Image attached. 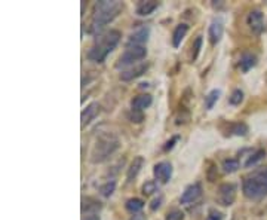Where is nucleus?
Returning <instances> with one entry per match:
<instances>
[{
    "label": "nucleus",
    "mask_w": 267,
    "mask_h": 220,
    "mask_svg": "<svg viewBox=\"0 0 267 220\" xmlns=\"http://www.w3.org/2000/svg\"><path fill=\"white\" fill-rule=\"evenodd\" d=\"M156 189H158V186H156L154 182H146L144 186H143V193L144 195H151L153 192H156Z\"/></svg>",
    "instance_id": "obj_30"
},
{
    "label": "nucleus",
    "mask_w": 267,
    "mask_h": 220,
    "mask_svg": "<svg viewBox=\"0 0 267 220\" xmlns=\"http://www.w3.org/2000/svg\"><path fill=\"white\" fill-rule=\"evenodd\" d=\"M153 103V98L150 94H141V95H137L131 101V110H135V112H143L144 109L150 107Z\"/></svg>",
    "instance_id": "obj_13"
},
{
    "label": "nucleus",
    "mask_w": 267,
    "mask_h": 220,
    "mask_svg": "<svg viewBox=\"0 0 267 220\" xmlns=\"http://www.w3.org/2000/svg\"><path fill=\"white\" fill-rule=\"evenodd\" d=\"M243 101V93L240 91V90H235L233 93H232V95L229 97V103L232 104V106H237V104H240Z\"/></svg>",
    "instance_id": "obj_27"
},
{
    "label": "nucleus",
    "mask_w": 267,
    "mask_h": 220,
    "mask_svg": "<svg viewBox=\"0 0 267 220\" xmlns=\"http://www.w3.org/2000/svg\"><path fill=\"white\" fill-rule=\"evenodd\" d=\"M153 174H154V179L158 180L159 183L165 185L171 180L172 177V165L169 162H159L156 164L153 168Z\"/></svg>",
    "instance_id": "obj_8"
},
{
    "label": "nucleus",
    "mask_w": 267,
    "mask_h": 220,
    "mask_svg": "<svg viewBox=\"0 0 267 220\" xmlns=\"http://www.w3.org/2000/svg\"><path fill=\"white\" fill-rule=\"evenodd\" d=\"M229 131H230L229 134H233V136H247L248 126L245 124H242V122H235V124H230Z\"/></svg>",
    "instance_id": "obj_21"
},
{
    "label": "nucleus",
    "mask_w": 267,
    "mask_h": 220,
    "mask_svg": "<svg viewBox=\"0 0 267 220\" xmlns=\"http://www.w3.org/2000/svg\"><path fill=\"white\" fill-rule=\"evenodd\" d=\"M264 155H266V152L263 150V149H260V150H255L252 155L247 159V162H245V167H251V165H254V164H257L258 161H261L263 158H264Z\"/></svg>",
    "instance_id": "obj_23"
},
{
    "label": "nucleus",
    "mask_w": 267,
    "mask_h": 220,
    "mask_svg": "<svg viewBox=\"0 0 267 220\" xmlns=\"http://www.w3.org/2000/svg\"><path fill=\"white\" fill-rule=\"evenodd\" d=\"M220 95H221L220 90H212V91L205 97V107H207V110H211V109L215 106V103L218 101Z\"/></svg>",
    "instance_id": "obj_22"
},
{
    "label": "nucleus",
    "mask_w": 267,
    "mask_h": 220,
    "mask_svg": "<svg viewBox=\"0 0 267 220\" xmlns=\"http://www.w3.org/2000/svg\"><path fill=\"white\" fill-rule=\"evenodd\" d=\"M125 208L129 213H132V214H137V213H140L144 208V201H141L140 198H131V200L126 201Z\"/></svg>",
    "instance_id": "obj_20"
},
{
    "label": "nucleus",
    "mask_w": 267,
    "mask_h": 220,
    "mask_svg": "<svg viewBox=\"0 0 267 220\" xmlns=\"http://www.w3.org/2000/svg\"><path fill=\"white\" fill-rule=\"evenodd\" d=\"M100 210H101V204L97 200H94V198H86V200H83L82 213H86V214H98Z\"/></svg>",
    "instance_id": "obj_18"
},
{
    "label": "nucleus",
    "mask_w": 267,
    "mask_h": 220,
    "mask_svg": "<svg viewBox=\"0 0 267 220\" xmlns=\"http://www.w3.org/2000/svg\"><path fill=\"white\" fill-rule=\"evenodd\" d=\"M159 6V2H154V0H148V2H140L137 5V14L140 16H147V15H151L156 9Z\"/></svg>",
    "instance_id": "obj_17"
},
{
    "label": "nucleus",
    "mask_w": 267,
    "mask_h": 220,
    "mask_svg": "<svg viewBox=\"0 0 267 220\" xmlns=\"http://www.w3.org/2000/svg\"><path fill=\"white\" fill-rule=\"evenodd\" d=\"M115 189H116V182H115V180H111V182L104 183V185L100 188V192H101V195H103V196L108 198V196L113 195Z\"/></svg>",
    "instance_id": "obj_25"
},
{
    "label": "nucleus",
    "mask_w": 267,
    "mask_h": 220,
    "mask_svg": "<svg viewBox=\"0 0 267 220\" xmlns=\"http://www.w3.org/2000/svg\"><path fill=\"white\" fill-rule=\"evenodd\" d=\"M135 220H143V217H138V219L135 217Z\"/></svg>",
    "instance_id": "obj_35"
},
{
    "label": "nucleus",
    "mask_w": 267,
    "mask_h": 220,
    "mask_svg": "<svg viewBox=\"0 0 267 220\" xmlns=\"http://www.w3.org/2000/svg\"><path fill=\"white\" fill-rule=\"evenodd\" d=\"M148 34H150V29L148 27L138 29L137 31H134L128 37L126 47H144V43H147V40H148Z\"/></svg>",
    "instance_id": "obj_9"
},
{
    "label": "nucleus",
    "mask_w": 267,
    "mask_h": 220,
    "mask_svg": "<svg viewBox=\"0 0 267 220\" xmlns=\"http://www.w3.org/2000/svg\"><path fill=\"white\" fill-rule=\"evenodd\" d=\"M148 70V63H141V64H137L134 65V67L128 69V70H123L120 73V80L123 82H129V80H134L140 76H143L146 72Z\"/></svg>",
    "instance_id": "obj_10"
},
{
    "label": "nucleus",
    "mask_w": 267,
    "mask_h": 220,
    "mask_svg": "<svg viewBox=\"0 0 267 220\" xmlns=\"http://www.w3.org/2000/svg\"><path fill=\"white\" fill-rule=\"evenodd\" d=\"M233 220H237V219H233Z\"/></svg>",
    "instance_id": "obj_36"
},
{
    "label": "nucleus",
    "mask_w": 267,
    "mask_h": 220,
    "mask_svg": "<svg viewBox=\"0 0 267 220\" xmlns=\"http://www.w3.org/2000/svg\"><path fill=\"white\" fill-rule=\"evenodd\" d=\"M247 23H248L250 29L252 30V33L260 34L264 30V16H263V12L258 11V9L250 12L248 18H247Z\"/></svg>",
    "instance_id": "obj_11"
},
{
    "label": "nucleus",
    "mask_w": 267,
    "mask_h": 220,
    "mask_svg": "<svg viewBox=\"0 0 267 220\" xmlns=\"http://www.w3.org/2000/svg\"><path fill=\"white\" fill-rule=\"evenodd\" d=\"M255 64H257V57L252 55V54H243V55L240 57L239 65H240V70H242L243 73L250 72Z\"/></svg>",
    "instance_id": "obj_19"
},
{
    "label": "nucleus",
    "mask_w": 267,
    "mask_h": 220,
    "mask_svg": "<svg viewBox=\"0 0 267 220\" xmlns=\"http://www.w3.org/2000/svg\"><path fill=\"white\" fill-rule=\"evenodd\" d=\"M239 168V161L237 159H226L222 162V170L227 174H232V173H236Z\"/></svg>",
    "instance_id": "obj_24"
},
{
    "label": "nucleus",
    "mask_w": 267,
    "mask_h": 220,
    "mask_svg": "<svg viewBox=\"0 0 267 220\" xmlns=\"http://www.w3.org/2000/svg\"><path fill=\"white\" fill-rule=\"evenodd\" d=\"M161 203H162V198H158V200H154L153 203H151V205H150V208L154 211V210H158L159 207H161Z\"/></svg>",
    "instance_id": "obj_33"
},
{
    "label": "nucleus",
    "mask_w": 267,
    "mask_h": 220,
    "mask_svg": "<svg viewBox=\"0 0 267 220\" xmlns=\"http://www.w3.org/2000/svg\"><path fill=\"white\" fill-rule=\"evenodd\" d=\"M178 141V136H175V137H172L171 140H168L166 143H165V146H163V150L165 152H168V150H171L172 147H174V144Z\"/></svg>",
    "instance_id": "obj_32"
},
{
    "label": "nucleus",
    "mask_w": 267,
    "mask_h": 220,
    "mask_svg": "<svg viewBox=\"0 0 267 220\" xmlns=\"http://www.w3.org/2000/svg\"><path fill=\"white\" fill-rule=\"evenodd\" d=\"M187 31H189V26L187 24H178L175 27V30L172 33V47L174 48H178L181 45V42L186 37Z\"/></svg>",
    "instance_id": "obj_16"
},
{
    "label": "nucleus",
    "mask_w": 267,
    "mask_h": 220,
    "mask_svg": "<svg viewBox=\"0 0 267 220\" xmlns=\"http://www.w3.org/2000/svg\"><path fill=\"white\" fill-rule=\"evenodd\" d=\"M100 113V104L98 103H91L80 115V121H82V126L88 125L97 115Z\"/></svg>",
    "instance_id": "obj_14"
},
{
    "label": "nucleus",
    "mask_w": 267,
    "mask_h": 220,
    "mask_svg": "<svg viewBox=\"0 0 267 220\" xmlns=\"http://www.w3.org/2000/svg\"><path fill=\"white\" fill-rule=\"evenodd\" d=\"M235 198H236V186L233 183H224L220 186L217 200L221 205L224 207L232 205L235 203Z\"/></svg>",
    "instance_id": "obj_6"
},
{
    "label": "nucleus",
    "mask_w": 267,
    "mask_h": 220,
    "mask_svg": "<svg viewBox=\"0 0 267 220\" xmlns=\"http://www.w3.org/2000/svg\"><path fill=\"white\" fill-rule=\"evenodd\" d=\"M222 219H224V214L217 211V210H211L208 217H207V220H222Z\"/></svg>",
    "instance_id": "obj_31"
},
{
    "label": "nucleus",
    "mask_w": 267,
    "mask_h": 220,
    "mask_svg": "<svg viewBox=\"0 0 267 220\" xmlns=\"http://www.w3.org/2000/svg\"><path fill=\"white\" fill-rule=\"evenodd\" d=\"M120 37H122L120 31L118 30H107L104 33L97 34L94 45L88 52V60L98 63V64L104 63L107 55L118 47V43L120 42Z\"/></svg>",
    "instance_id": "obj_1"
},
{
    "label": "nucleus",
    "mask_w": 267,
    "mask_h": 220,
    "mask_svg": "<svg viewBox=\"0 0 267 220\" xmlns=\"http://www.w3.org/2000/svg\"><path fill=\"white\" fill-rule=\"evenodd\" d=\"M143 165H144V158L143 157L134 158V161L131 162V165L128 168V173H126V182H132L134 179H135L138 175V173L141 171Z\"/></svg>",
    "instance_id": "obj_15"
},
{
    "label": "nucleus",
    "mask_w": 267,
    "mask_h": 220,
    "mask_svg": "<svg viewBox=\"0 0 267 220\" xmlns=\"http://www.w3.org/2000/svg\"><path fill=\"white\" fill-rule=\"evenodd\" d=\"M242 192L251 201H261L267 196V167L254 170L242 182Z\"/></svg>",
    "instance_id": "obj_2"
},
{
    "label": "nucleus",
    "mask_w": 267,
    "mask_h": 220,
    "mask_svg": "<svg viewBox=\"0 0 267 220\" xmlns=\"http://www.w3.org/2000/svg\"><path fill=\"white\" fill-rule=\"evenodd\" d=\"M202 196V185L200 183H193L190 186H187L180 198V203L187 205V204H193L196 203L199 198Z\"/></svg>",
    "instance_id": "obj_7"
},
{
    "label": "nucleus",
    "mask_w": 267,
    "mask_h": 220,
    "mask_svg": "<svg viewBox=\"0 0 267 220\" xmlns=\"http://www.w3.org/2000/svg\"><path fill=\"white\" fill-rule=\"evenodd\" d=\"M83 220H100V214H88Z\"/></svg>",
    "instance_id": "obj_34"
},
{
    "label": "nucleus",
    "mask_w": 267,
    "mask_h": 220,
    "mask_svg": "<svg viewBox=\"0 0 267 220\" xmlns=\"http://www.w3.org/2000/svg\"><path fill=\"white\" fill-rule=\"evenodd\" d=\"M222 33H224V26H222L221 21H212L208 30V37L211 45H217L222 37Z\"/></svg>",
    "instance_id": "obj_12"
},
{
    "label": "nucleus",
    "mask_w": 267,
    "mask_h": 220,
    "mask_svg": "<svg viewBox=\"0 0 267 220\" xmlns=\"http://www.w3.org/2000/svg\"><path fill=\"white\" fill-rule=\"evenodd\" d=\"M165 220H184V213L180 210H172L166 214Z\"/></svg>",
    "instance_id": "obj_28"
},
{
    "label": "nucleus",
    "mask_w": 267,
    "mask_h": 220,
    "mask_svg": "<svg viewBox=\"0 0 267 220\" xmlns=\"http://www.w3.org/2000/svg\"><path fill=\"white\" fill-rule=\"evenodd\" d=\"M120 9H122V5L119 2H107V0L98 2L95 5L92 21H91V31L92 33L101 31L108 23H111L119 15Z\"/></svg>",
    "instance_id": "obj_3"
},
{
    "label": "nucleus",
    "mask_w": 267,
    "mask_h": 220,
    "mask_svg": "<svg viewBox=\"0 0 267 220\" xmlns=\"http://www.w3.org/2000/svg\"><path fill=\"white\" fill-rule=\"evenodd\" d=\"M128 116H129V121H131V122H135V124H140V122H143V119H144L143 112H135V110H131V113H129Z\"/></svg>",
    "instance_id": "obj_29"
},
{
    "label": "nucleus",
    "mask_w": 267,
    "mask_h": 220,
    "mask_svg": "<svg viewBox=\"0 0 267 220\" xmlns=\"http://www.w3.org/2000/svg\"><path fill=\"white\" fill-rule=\"evenodd\" d=\"M120 141L119 139L111 133H103L97 137L95 144L91 152V162L101 164L107 161L113 153L119 149Z\"/></svg>",
    "instance_id": "obj_4"
},
{
    "label": "nucleus",
    "mask_w": 267,
    "mask_h": 220,
    "mask_svg": "<svg viewBox=\"0 0 267 220\" xmlns=\"http://www.w3.org/2000/svg\"><path fill=\"white\" fill-rule=\"evenodd\" d=\"M202 42H204V39H202V36H197L196 37V40L193 42V45H192V61H194L197 57H199V52H200V48H202Z\"/></svg>",
    "instance_id": "obj_26"
},
{
    "label": "nucleus",
    "mask_w": 267,
    "mask_h": 220,
    "mask_svg": "<svg viewBox=\"0 0 267 220\" xmlns=\"http://www.w3.org/2000/svg\"><path fill=\"white\" fill-rule=\"evenodd\" d=\"M146 55H147L146 47H126V51L119 57V60L116 63V67L118 69L126 67V65L141 61L143 58H146Z\"/></svg>",
    "instance_id": "obj_5"
}]
</instances>
